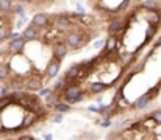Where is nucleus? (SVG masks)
<instances>
[{
    "mask_svg": "<svg viewBox=\"0 0 161 140\" xmlns=\"http://www.w3.org/2000/svg\"><path fill=\"white\" fill-rule=\"evenodd\" d=\"M61 96L64 98V101H67L70 104H77V103H80L85 98V91L80 87V83H70L64 89Z\"/></svg>",
    "mask_w": 161,
    "mask_h": 140,
    "instance_id": "2",
    "label": "nucleus"
},
{
    "mask_svg": "<svg viewBox=\"0 0 161 140\" xmlns=\"http://www.w3.org/2000/svg\"><path fill=\"white\" fill-rule=\"evenodd\" d=\"M69 86V81L64 78V76H61V78H58L56 81H55V86L52 87L53 91H56V92H59V93H63L64 92V89Z\"/></svg>",
    "mask_w": 161,
    "mask_h": 140,
    "instance_id": "18",
    "label": "nucleus"
},
{
    "mask_svg": "<svg viewBox=\"0 0 161 140\" xmlns=\"http://www.w3.org/2000/svg\"><path fill=\"white\" fill-rule=\"evenodd\" d=\"M20 139H25V140H33V139H35V137H33V136H22Z\"/></svg>",
    "mask_w": 161,
    "mask_h": 140,
    "instance_id": "34",
    "label": "nucleus"
},
{
    "mask_svg": "<svg viewBox=\"0 0 161 140\" xmlns=\"http://www.w3.org/2000/svg\"><path fill=\"white\" fill-rule=\"evenodd\" d=\"M42 137H44V139H47V140L53 139V136H52V134H44V136H42Z\"/></svg>",
    "mask_w": 161,
    "mask_h": 140,
    "instance_id": "35",
    "label": "nucleus"
},
{
    "mask_svg": "<svg viewBox=\"0 0 161 140\" xmlns=\"http://www.w3.org/2000/svg\"><path fill=\"white\" fill-rule=\"evenodd\" d=\"M13 0H0V13L3 14H8V13H13Z\"/></svg>",
    "mask_w": 161,
    "mask_h": 140,
    "instance_id": "20",
    "label": "nucleus"
},
{
    "mask_svg": "<svg viewBox=\"0 0 161 140\" xmlns=\"http://www.w3.org/2000/svg\"><path fill=\"white\" fill-rule=\"evenodd\" d=\"M38 117H39V115H38L35 111H27V112L24 114L20 123H19V129H28V128H31V126L38 122Z\"/></svg>",
    "mask_w": 161,
    "mask_h": 140,
    "instance_id": "6",
    "label": "nucleus"
},
{
    "mask_svg": "<svg viewBox=\"0 0 161 140\" xmlns=\"http://www.w3.org/2000/svg\"><path fill=\"white\" fill-rule=\"evenodd\" d=\"M91 39H92L91 34L89 33L85 34L83 30H69V31H66V34L63 38L64 44L69 47L70 50H78V48L85 47Z\"/></svg>",
    "mask_w": 161,
    "mask_h": 140,
    "instance_id": "1",
    "label": "nucleus"
},
{
    "mask_svg": "<svg viewBox=\"0 0 161 140\" xmlns=\"http://www.w3.org/2000/svg\"><path fill=\"white\" fill-rule=\"evenodd\" d=\"M53 23L55 27L59 30V31H69V30H72V27H74V20L69 17V14L67 13H63V14H56L53 16Z\"/></svg>",
    "mask_w": 161,
    "mask_h": 140,
    "instance_id": "3",
    "label": "nucleus"
},
{
    "mask_svg": "<svg viewBox=\"0 0 161 140\" xmlns=\"http://www.w3.org/2000/svg\"><path fill=\"white\" fill-rule=\"evenodd\" d=\"M150 103H152V100L149 98L147 93H144V95H141V96L135 101V109H146Z\"/></svg>",
    "mask_w": 161,
    "mask_h": 140,
    "instance_id": "17",
    "label": "nucleus"
},
{
    "mask_svg": "<svg viewBox=\"0 0 161 140\" xmlns=\"http://www.w3.org/2000/svg\"><path fill=\"white\" fill-rule=\"evenodd\" d=\"M77 13H83V14H85V8H83L81 5H77Z\"/></svg>",
    "mask_w": 161,
    "mask_h": 140,
    "instance_id": "33",
    "label": "nucleus"
},
{
    "mask_svg": "<svg viewBox=\"0 0 161 140\" xmlns=\"http://www.w3.org/2000/svg\"><path fill=\"white\" fill-rule=\"evenodd\" d=\"M119 47V41H117V36H114V34H108V39L105 41V44H103V54L107 53H114V50Z\"/></svg>",
    "mask_w": 161,
    "mask_h": 140,
    "instance_id": "13",
    "label": "nucleus"
},
{
    "mask_svg": "<svg viewBox=\"0 0 161 140\" xmlns=\"http://www.w3.org/2000/svg\"><path fill=\"white\" fill-rule=\"evenodd\" d=\"M11 75V65L9 64H0V80H6Z\"/></svg>",
    "mask_w": 161,
    "mask_h": 140,
    "instance_id": "21",
    "label": "nucleus"
},
{
    "mask_svg": "<svg viewBox=\"0 0 161 140\" xmlns=\"http://www.w3.org/2000/svg\"><path fill=\"white\" fill-rule=\"evenodd\" d=\"M8 36H9V28L8 27H0V42L8 39Z\"/></svg>",
    "mask_w": 161,
    "mask_h": 140,
    "instance_id": "26",
    "label": "nucleus"
},
{
    "mask_svg": "<svg viewBox=\"0 0 161 140\" xmlns=\"http://www.w3.org/2000/svg\"><path fill=\"white\" fill-rule=\"evenodd\" d=\"M19 2H20V3H31L33 0H19Z\"/></svg>",
    "mask_w": 161,
    "mask_h": 140,
    "instance_id": "36",
    "label": "nucleus"
},
{
    "mask_svg": "<svg viewBox=\"0 0 161 140\" xmlns=\"http://www.w3.org/2000/svg\"><path fill=\"white\" fill-rule=\"evenodd\" d=\"M144 11H146V20H147V23L149 25H153V27H160L161 25V8L160 9H144Z\"/></svg>",
    "mask_w": 161,
    "mask_h": 140,
    "instance_id": "10",
    "label": "nucleus"
},
{
    "mask_svg": "<svg viewBox=\"0 0 161 140\" xmlns=\"http://www.w3.org/2000/svg\"><path fill=\"white\" fill-rule=\"evenodd\" d=\"M142 8L144 9H160V3L157 0H146Z\"/></svg>",
    "mask_w": 161,
    "mask_h": 140,
    "instance_id": "23",
    "label": "nucleus"
},
{
    "mask_svg": "<svg viewBox=\"0 0 161 140\" xmlns=\"http://www.w3.org/2000/svg\"><path fill=\"white\" fill-rule=\"evenodd\" d=\"M157 30H158V27L149 25V28H147V33H146V44H149V42L152 41V38L157 34Z\"/></svg>",
    "mask_w": 161,
    "mask_h": 140,
    "instance_id": "22",
    "label": "nucleus"
},
{
    "mask_svg": "<svg viewBox=\"0 0 161 140\" xmlns=\"http://www.w3.org/2000/svg\"><path fill=\"white\" fill-rule=\"evenodd\" d=\"M53 107H55L56 112H61V114H67V112H70V109H72V107H70V103H67V101H61V100L55 104Z\"/></svg>",
    "mask_w": 161,
    "mask_h": 140,
    "instance_id": "19",
    "label": "nucleus"
},
{
    "mask_svg": "<svg viewBox=\"0 0 161 140\" xmlns=\"http://www.w3.org/2000/svg\"><path fill=\"white\" fill-rule=\"evenodd\" d=\"M42 81H44V76H39V75L33 73V75H30L28 78L24 80V86L30 92H38L42 87Z\"/></svg>",
    "mask_w": 161,
    "mask_h": 140,
    "instance_id": "4",
    "label": "nucleus"
},
{
    "mask_svg": "<svg viewBox=\"0 0 161 140\" xmlns=\"http://www.w3.org/2000/svg\"><path fill=\"white\" fill-rule=\"evenodd\" d=\"M52 51H53V58L56 59H59V61H63L67 54H69V51H70V48L64 44V41H56L52 47Z\"/></svg>",
    "mask_w": 161,
    "mask_h": 140,
    "instance_id": "8",
    "label": "nucleus"
},
{
    "mask_svg": "<svg viewBox=\"0 0 161 140\" xmlns=\"http://www.w3.org/2000/svg\"><path fill=\"white\" fill-rule=\"evenodd\" d=\"M50 91H52V87H41V89H39V95H41V96H46Z\"/></svg>",
    "mask_w": 161,
    "mask_h": 140,
    "instance_id": "29",
    "label": "nucleus"
},
{
    "mask_svg": "<svg viewBox=\"0 0 161 140\" xmlns=\"http://www.w3.org/2000/svg\"><path fill=\"white\" fill-rule=\"evenodd\" d=\"M19 36H20V34H19L17 31H13V33L9 31V36H8V38H9V39H14V38H19Z\"/></svg>",
    "mask_w": 161,
    "mask_h": 140,
    "instance_id": "31",
    "label": "nucleus"
},
{
    "mask_svg": "<svg viewBox=\"0 0 161 140\" xmlns=\"http://www.w3.org/2000/svg\"><path fill=\"white\" fill-rule=\"evenodd\" d=\"M107 30H108V34L117 36V34L124 30V20H120V19H111L109 23H108Z\"/></svg>",
    "mask_w": 161,
    "mask_h": 140,
    "instance_id": "14",
    "label": "nucleus"
},
{
    "mask_svg": "<svg viewBox=\"0 0 161 140\" xmlns=\"http://www.w3.org/2000/svg\"><path fill=\"white\" fill-rule=\"evenodd\" d=\"M103 44H105V41H102V39H100V41H96V42H94V48H102Z\"/></svg>",
    "mask_w": 161,
    "mask_h": 140,
    "instance_id": "30",
    "label": "nucleus"
},
{
    "mask_svg": "<svg viewBox=\"0 0 161 140\" xmlns=\"http://www.w3.org/2000/svg\"><path fill=\"white\" fill-rule=\"evenodd\" d=\"M25 45H27V41H25L22 36H19V38L9 39V42H8V50H9L11 53H14V54H20V53L25 50Z\"/></svg>",
    "mask_w": 161,
    "mask_h": 140,
    "instance_id": "7",
    "label": "nucleus"
},
{
    "mask_svg": "<svg viewBox=\"0 0 161 140\" xmlns=\"http://www.w3.org/2000/svg\"><path fill=\"white\" fill-rule=\"evenodd\" d=\"M107 89H108V84L103 83V81H92V83H89V86H88V92L91 93V95L102 93L103 91H107Z\"/></svg>",
    "mask_w": 161,
    "mask_h": 140,
    "instance_id": "15",
    "label": "nucleus"
},
{
    "mask_svg": "<svg viewBox=\"0 0 161 140\" xmlns=\"http://www.w3.org/2000/svg\"><path fill=\"white\" fill-rule=\"evenodd\" d=\"M39 34H41V28H38L36 25H33V23H30L24 31H22V38L27 41V42H31V41H36L38 38H39Z\"/></svg>",
    "mask_w": 161,
    "mask_h": 140,
    "instance_id": "9",
    "label": "nucleus"
},
{
    "mask_svg": "<svg viewBox=\"0 0 161 140\" xmlns=\"http://www.w3.org/2000/svg\"><path fill=\"white\" fill-rule=\"evenodd\" d=\"M63 120H64V114L56 112V114L53 115V123H63Z\"/></svg>",
    "mask_w": 161,
    "mask_h": 140,
    "instance_id": "28",
    "label": "nucleus"
},
{
    "mask_svg": "<svg viewBox=\"0 0 161 140\" xmlns=\"http://www.w3.org/2000/svg\"><path fill=\"white\" fill-rule=\"evenodd\" d=\"M13 11H14L16 14H20V16H24V14H25V6H24V5H16V6L13 8Z\"/></svg>",
    "mask_w": 161,
    "mask_h": 140,
    "instance_id": "27",
    "label": "nucleus"
},
{
    "mask_svg": "<svg viewBox=\"0 0 161 140\" xmlns=\"http://www.w3.org/2000/svg\"><path fill=\"white\" fill-rule=\"evenodd\" d=\"M31 23L42 30V28H46V27L50 23V16H49L47 13H36V14L33 16V19H31Z\"/></svg>",
    "mask_w": 161,
    "mask_h": 140,
    "instance_id": "11",
    "label": "nucleus"
},
{
    "mask_svg": "<svg viewBox=\"0 0 161 140\" xmlns=\"http://www.w3.org/2000/svg\"><path fill=\"white\" fill-rule=\"evenodd\" d=\"M130 5H131V0H122V2L117 5V8H116V13H124V11H127Z\"/></svg>",
    "mask_w": 161,
    "mask_h": 140,
    "instance_id": "24",
    "label": "nucleus"
},
{
    "mask_svg": "<svg viewBox=\"0 0 161 140\" xmlns=\"http://www.w3.org/2000/svg\"><path fill=\"white\" fill-rule=\"evenodd\" d=\"M61 95L63 93H59V92H56V91H50V92L47 93L44 98H46V101H44V104H46V107H53L55 104L61 100Z\"/></svg>",
    "mask_w": 161,
    "mask_h": 140,
    "instance_id": "16",
    "label": "nucleus"
},
{
    "mask_svg": "<svg viewBox=\"0 0 161 140\" xmlns=\"http://www.w3.org/2000/svg\"><path fill=\"white\" fill-rule=\"evenodd\" d=\"M59 70H61V61L56 59V58H52V59L46 64V69H44V78L52 80V78H55V76H58Z\"/></svg>",
    "mask_w": 161,
    "mask_h": 140,
    "instance_id": "5",
    "label": "nucleus"
},
{
    "mask_svg": "<svg viewBox=\"0 0 161 140\" xmlns=\"http://www.w3.org/2000/svg\"><path fill=\"white\" fill-rule=\"evenodd\" d=\"M88 111H91V112H96V114H97V112H99V106H97V107H96V106H89V107H88Z\"/></svg>",
    "mask_w": 161,
    "mask_h": 140,
    "instance_id": "32",
    "label": "nucleus"
},
{
    "mask_svg": "<svg viewBox=\"0 0 161 140\" xmlns=\"http://www.w3.org/2000/svg\"><path fill=\"white\" fill-rule=\"evenodd\" d=\"M149 117H152V118L155 120V123H157L158 126H161V109H158V111H153Z\"/></svg>",
    "mask_w": 161,
    "mask_h": 140,
    "instance_id": "25",
    "label": "nucleus"
},
{
    "mask_svg": "<svg viewBox=\"0 0 161 140\" xmlns=\"http://www.w3.org/2000/svg\"><path fill=\"white\" fill-rule=\"evenodd\" d=\"M78 73H80L78 64H74V65H70V67L64 72L63 76L69 81V84H70V83H80V81H78Z\"/></svg>",
    "mask_w": 161,
    "mask_h": 140,
    "instance_id": "12",
    "label": "nucleus"
}]
</instances>
